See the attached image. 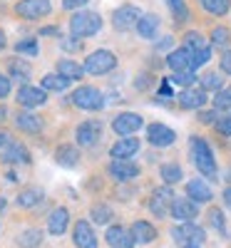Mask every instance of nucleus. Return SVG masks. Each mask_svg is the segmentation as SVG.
<instances>
[{"mask_svg": "<svg viewBox=\"0 0 231 248\" xmlns=\"http://www.w3.org/2000/svg\"><path fill=\"white\" fill-rule=\"evenodd\" d=\"M214 107L219 109V112H231V87H224V90H219L216 92V97H214Z\"/></svg>", "mask_w": 231, "mask_h": 248, "instance_id": "nucleus-32", "label": "nucleus"}, {"mask_svg": "<svg viewBox=\"0 0 231 248\" xmlns=\"http://www.w3.org/2000/svg\"><path fill=\"white\" fill-rule=\"evenodd\" d=\"M52 10L50 0H20L15 5V13L25 20H37V17H45Z\"/></svg>", "mask_w": 231, "mask_h": 248, "instance_id": "nucleus-5", "label": "nucleus"}, {"mask_svg": "<svg viewBox=\"0 0 231 248\" xmlns=\"http://www.w3.org/2000/svg\"><path fill=\"white\" fill-rule=\"evenodd\" d=\"M57 75L67 77V79H80L82 75H85V67L75 60H60L57 62Z\"/></svg>", "mask_w": 231, "mask_h": 248, "instance_id": "nucleus-25", "label": "nucleus"}, {"mask_svg": "<svg viewBox=\"0 0 231 248\" xmlns=\"http://www.w3.org/2000/svg\"><path fill=\"white\" fill-rule=\"evenodd\" d=\"M102 134V124L90 119V122H82L80 127H77V141H80V147H92V144L99 139Z\"/></svg>", "mask_w": 231, "mask_h": 248, "instance_id": "nucleus-16", "label": "nucleus"}, {"mask_svg": "<svg viewBox=\"0 0 231 248\" xmlns=\"http://www.w3.org/2000/svg\"><path fill=\"white\" fill-rule=\"evenodd\" d=\"M142 117L139 114H134V112H122V114H117L115 119H112V129L119 134V137H130V134H134V132H139L142 129Z\"/></svg>", "mask_w": 231, "mask_h": 248, "instance_id": "nucleus-8", "label": "nucleus"}, {"mask_svg": "<svg viewBox=\"0 0 231 248\" xmlns=\"http://www.w3.org/2000/svg\"><path fill=\"white\" fill-rule=\"evenodd\" d=\"M10 94V79L5 75H0V99Z\"/></svg>", "mask_w": 231, "mask_h": 248, "instance_id": "nucleus-44", "label": "nucleus"}, {"mask_svg": "<svg viewBox=\"0 0 231 248\" xmlns=\"http://www.w3.org/2000/svg\"><path fill=\"white\" fill-rule=\"evenodd\" d=\"M3 119H5V107L0 105V122H3Z\"/></svg>", "mask_w": 231, "mask_h": 248, "instance_id": "nucleus-52", "label": "nucleus"}, {"mask_svg": "<svg viewBox=\"0 0 231 248\" xmlns=\"http://www.w3.org/2000/svg\"><path fill=\"white\" fill-rule=\"evenodd\" d=\"M15 52H17V55H37V43H35V37L17 43V45H15Z\"/></svg>", "mask_w": 231, "mask_h": 248, "instance_id": "nucleus-40", "label": "nucleus"}, {"mask_svg": "<svg viewBox=\"0 0 231 248\" xmlns=\"http://www.w3.org/2000/svg\"><path fill=\"white\" fill-rule=\"evenodd\" d=\"M55 159H57L60 167L72 169V167L80 164V152L75 147H70V144H62V147H57V152H55Z\"/></svg>", "mask_w": 231, "mask_h": 248, "instance_id": "nucleus-23", "label": "nucleus"}, {"mask_svg": "<svg viewBox=\"0 0 231 248\" xmlns=\"http://www.w3.org/2000/svg\"><path fill=\"white\" fill-rule=\"evenodd\" d=\"M15 124L23 132H40V127H43V124H40V117H35L30 112H20L17 119H15Z\"/></svg>", "mask_w": 231, "mask_h": 248, "instance_id": "nucleus-29", "label": "nucleus"}, {"mask_svg": "<svg viewBox=\"0 0 231 248\" xmlns=\"http://www.w3.org/2000/svg\"><path fill=\"white\" fill-rule=\"evenodd\" d=\"M57 32V28H43L40 30V35H55Z\"/></svg>", "mask_w": 231, "mask_h": 248, "instance_id": "nucleus-49", "label": "nucleus"}, {"mask_svg": "<svg viewBox=\"0 0 231 248\" xmlns=\"http://www.w3.org/2000/svg\"><path fill=\"white\" fill-rule=\"evenodd\" d=\"M186 196L197 201V203H206V201H212L214 194H212V186H209L204 179H192L186 184Z\"/></svg>", "mask_w": 231, "mask_h": 248, "instance_id": "nucleus-18", "label": "nucleus"}, {"mask_svg": "<svg viewBox=\"0 0 231 248\" xmlns=\"http://www.w3.org/2000/svg\"><path fill=\"white\" fill-rule=\"evenodd\" d=\"M216 129L221 132V134H226V137H231V112L229 114H224L219 122H216Z\"/></svg>", "mask_w": 231, "mask_h": 248, "instance_id": "nucleus-42", "label": "nucleus"}, {"mask_svg": "<svg viewBox=\"0 0 231 248\" xmlns=\"http://www.w3.org/2000/svg\"><path fill=\"white\" fill-rule=\"evenodd\" d=\"M40 241H43V233H40L37 229H28L23 236H20V246H23V248H33V246H37Z\"/></svg>", "mask_w": 231, "mask_h": 248, "instance_id": "nucleus-35", "label": "nucleus"}, {"mask_svg": "<svg viewBox=\"0 0 231 248\" xmlns=\"http://www.w3.org/2000/svg\"><path fill=\"white\" fill-rule=\"evenodd\" d=\"M182 176H184V174H182L179 164H164V167H162V179H164L166 184H177Z\"/></svg>", "mask_w": 231, "mask_h": 248, "instance_id": "nucleus-33", "label": "nucleus"}, {"mask_svg": "<svg viewBox=\"0 0 231 248\" xmlns=\"http://www.w3.org/2000/svg\"><path fill=\"white\" fill-rule=\"evenodd\" d=\"M214 117H216L214 112H201V114H199V119H201L204 124H212V122H214Z\"/></svg>", "mask_w": 231, "mask_h": 248, "instance_id": "nucleus-47", "label": "nucleus"}, {"mask_svg": "<svg viewBox=\"0 0 231 248\" xmlns=\"http://www.w3.org/2000/svg\"><path fill=\"white\" fill-rule=\"evenodd\" d=\"M194 79H197V75H194V72H184V75H174V77H172L174 85H182V87L194 85Z\"/></svg>", "mask_w": 231, "mask_h": 248, "instance_id": "nucleus-41", "label": "nucleus"}, {"mask_svg": "<svg viewBox=\"0 0 231 248\" xmlns=\"http://www.w3.org/2000/svg\"><path fill=\"white\" fill-rule=\"evenodd\" d=\"M172 236L177 243H184V246L204 243V229H199L197 223H179L177 229H172Z\"/></svg>", "mask_w": 231, "mask_h": 248, "instance_id": "nucleus-7", "label": "nucleus"}, {"mask_svg": "<svg viewBox=\"0 0 231 248\" xmlns=\"http://www.w3.org/2000/svg\"><path fill=\"white\" fill-rule=\"evenodd\" d=\"M224 203L231 209V189H226V191H224Z\"/></svg>", "mask_w": 231, "mask_h": 248, "instance_id": "nucleus-48", "label": "nucleus"}, {"mask_svg": "<svg viewBox=\"0 0 231 248\" xmlns=\"http://www.w3.org/2000/svg\"><path fill=\"white\" fill-rule=\"evenodd\" d=\"M137 152H139V139H134V137H122L119 141L112 144V149H110V154L115 159H130Z\"/></svg>", "mask_w": 231, "mask_h": 248, "instance_id": "nucleus-19", "label": "nucleus"}, {"mask_svg": "<svg viewBox=\"0 0 231 248\" xmlns=\"http://www.w3.org/2000/svg\"><path fill=\"white\" fill-rule=\"evenodd\" d=\"M172 216L182 223H192L194 216H199V209H197V201H192L189 196H179L174 199L172 203Z\"/></svg>", "mask_w": 231, "mask_h": 248, "instance_id": "nucleus-12", "label": "nucleus"}, {"mask_svg": "<svg viewBox=\"0 0 231 248\" xmlns=\"http://www.w3.org/2000/svg\"><path fill=\"white\" fill-rule=\"evenodd\" d=\"M48 99V92L40 90V87H33V85H23L17 90V102L23 107H37L43 105V102Z\"/></svg>", "mask_w": 231, "mask_h": 248, "instance_id": "nucleus-17", "label": "nucleus"}, {"mask_svg": "<svg viewBox=\"0 0 231 248\" xmlns=\"http://www.w3.org/2000/svg\"><path fill=\"white\" fill-rule=\"evenodd\" d=\"M221 85H224V77H219L216 72H209L201 77V90H216L219 92V90H224Z\"/></svg>", "mask_w": 231, "mask_h": 248, "instance_id": "nucleus-34", "label": "nucleus"}, {"mask_svg": "<svg viewBox=\"0 0 231 248\" xmlns=\"http://www.w3.org/2000/svg\"><path fill=\"white\" fill-rule=\"evenodd\" d=\"M166 65L174 70V75H184V72H194V70H197L194 55L189 52L186 47H179V50L169 52V57H166Z\"/></svg>", "mask_w": 231, "mask_h": 248, "instance_id": "nucleus-6", "label": "nucleus"}, {"mask_svg": "<svg viewBox=\"0 0 231 248\" xmlns=\"http://www.w3.org/2000/svg\"><path fill=\"white\" fill-rule=\"evenodd\" d=\"M67 223H70V214H67V209H55V211L50 214L48 229H50L52 236H62V233H65V229H67Z\"/></svg>", "mask_w": 231, "mask_h": 248, "instance_id": "nucleus-21", "label": "nucleus"}, {"mask_svg": "<svg viewBox=\"0 0 231 248\" xmlns=\"http://www.w3.org/2000/svg\"><path fill=\"white\" fill-rule=\"evenodd\" d=\"M87 5V0H62V8L65 10H75V8H82Z\"/></svg>", "mask_w": 231, "mask_h": 248, "instance_id": "nucleus-45", "label": "nucleus"}, {"mask_svg": "<svg viewBox=\"0 0 231 248\" xmlns=\"http://www.w3.org/2000/svg\"><path fill=\"white\" fill-rule=\"evenodd\" d=\"M229 40H231V32H229L226 28H214V30H212V43H214V45L224 47V45H229Z\"/></svg>", "mask_w": 231, "mask_h": 248, "instance_id": "nucleus-39", "label": "nucleus"}, {"mask_svg": "<svg viewBox=\"0 0 231 248\" xmlns=\"http://www.w3.org/2000/svg\"><path fill=\"white\" fill-rule=\"evenodd\" d=\"M5 137H8V134H0V144H5Z\"/></svg>", "mask_w": 231, "mask_h": 248, "instance_id": "nucleus-54", "label": "nucleus"}, {"mask_svg": "<svg viewBox=\"0 0 231 248\" xmlns=\"http://www.w3.org/2000/svg\"><path fill=\"white\" fill-rule=\"evenodd\" d=\"M67 85H70V79L62 77V75H45L43 77V90L45 92H62V90H67Z\"/></svg>", "mask_w": 231, "mask_h": 248, "instance_id": "nucleus-27", "label": "nucleus"}, {"mask_svg": "<svg viewBox=\"0 0 231 248\" xmlns=\"http://www.w3.org/2000/svg\"><path fill=\"white\" fill-rule=\"evenodd\" d=\"M3 209H5V199H3V196H0V211H3Z\"/></svg>", "mask_w": 231, "mask_h": 248, "instance_id": "nucleus-53", "label": "nucleus"}, {"mask_svg": "<svg viewBox=\"0 0 231 248\" xmlns=\"http://www.w3.org/2000/svg\"><path fill=\"white\" fill-rule=\"evenodd\" d=\"M162 94H164V97H169V94H172V92H169V85H166V82H162Z\"/></svg>", "mask_w": 231, "mask_h": 248, "instance_id": "nucleus-50", "label": "nucleus"}, {"mask_svg": "<svg viewBox=\"0 0 231 248\" xmlns=\"http://www.w3.org/2000/svg\"><path fill=\"white\" fill-rule=\"evenodd\" d=\"M192 159H194V167L199 169V174L209 176V179H219L216 174V161H214V154H212V147L201 139V137H192Z\"/></svg>", "mask_w": 231, "mask_h": 248, "instance_id": "nucleus-1", "label": "nucleus"}, {"mask_svg": "<svg viewBox=\"0 0 231 248\" xmlns=\"http://www.w3.org/2000/svg\"><path fill=\"white\" fill-rule=\"evenodd\" d=\"M204 10H209L212 15H224L231 8V0H201Z\"/></svg>", "mask_w": 231, "mask_h": 248, "instance_id": "nucleus-31", "label": "nucleus"}, {"mask_svg": "<svg viewBox=\"0 0 231 248\" xmlns=\"http://www.w3.org/2000/svg\"><path fill=\"white\" fill-rule=\"evenodd\" d=\"M157 30H159V17H157L154 13L142 15L139 25H137V32H139L142 37H147V40H152V37L157 35Z\"/></svg>", "mask_w": 231, "mask_h": 248, "instance_id": "nucleus-24", "label": "nucleus"}, {"mask_svg": "<svg viewBox=\"0 0 231 248\" xmlns=\"http://www.w3.org/2000/svg\"><path fill=\"white\" fill-rule=\"evenodd\" d=\"M184 47L192 52V55H199V52H206V50H209L206 40H204L199 32H186V37H184Z\"/></svg>", "mask_w": 231, "mask_h": 248, "instance_id": "nucleus-26", "label": "nucleus"}, {"mask_svg": "<svg viewBox=\"0 0 231 248\" xmlns=\"http://www.w3.org/2000/svg\"><path fill=\"white\" fill-rule=\"evenodd\" d=\"M104 238H107V243L112 248H132L137 241L132 236V231H127L124 226H110L107 233H104Z\"/></svg>", "mask_w": 231, "mask_h": 248, "instance_id": "nucleus-13", "label": "nucleus"}, {"mask_svg": "<svg viewBox=\"0 0 231 248\" xmlns=\"http://www.w3.org/2000/svg\"><path fill=\"white\" fill-rule=\"evenodd\" d=\"M132 236H134V241L137 243H152L154 238H157V229L149 223V221H137V223H132Z\"/></svg>", "mask_w": 231, "mask_h": 248, "instance_id": "nucleus-22", "label": "nucleus"}, {"mask_svg": "<svg viewBox=\"0 0 231 248\" xmlns=\"http://www.w3.org/2000/svg\"><path fill=\"white\" fill-rule=\"evenodd\" d=\"M3 159L5 161H10V164H15V161H30V154H28V149L25 147H20V144H8L5 147V152H3Z\"/></svg>", "mask_w": 231, "mask_h": 248, "instance_id": "nucleus-28", "label": "nucleus"}, {"mask_svg": "<svg viewBox=\"0 0 231 248\" xmlns=\"http://www.w3.org/2000/svg\"><path fill=\"white\" fill-rule=\"evenodd\" d=\"M115 65H117V57L110 50H97V52H92L87 57L85 72H90V75H107L110 70H115Z\"/></svg>", "mask_w": 231, "mask_h": 248, "instance_id": "nucleus-3", "label": "nucleus"}, {"mask_svg": "<svg viewBox=\"0 0 231 248\" xmlns=\"http://www.w3.org/2000/svg\"><path fill=\"white\" fill-rule=\"evenodd\" d=\"M102 28V17L97 13H90V10H80L70 17V32L72 37H90V35H97Z\"/></svg>", "mask_w": 231, "mask_h": 248, "instance_id": "nucleus-2", "label": "nucleus"}, {"mask_svg": "<svg viewBox=\"0 0 231 248\" xmlns=\"http://www.w3.org/2000/svg\"><path fill=\"white\" fill-rule=\"evenodd\" d=\"M172 203H174V194H172L169 186H164V189H157V191L152 194V199H149V209H152L154 216L164 218L166 214H172Z\"/></svg>", "mask_w": 231, "mask_h": 248, "instance_id": "nucleus-9", "label": "nucleus"}, {"mask_svg": "<svg viewBox=\"0 0 231 248\" xmlns=\"http://www.w3.org/2000/svg\"><path fill=\"white\" fill-rule=\"evenodd\" d=\"M112 218L110 206H92V221L95 223H107Z\"/></svg>", "mask_w": 231, "mask_h": 248, "instance_id": "nucleus-38", "label": "nucleus"}, {"mask_svg": "<svg viewBox=\"0 0 231 248\" xmlns=\"http://www.w3.org/2000/svg\"><path fill=\"white\" fill-rule=\"evenodd\" d=\"M139 20H142V13H139V8H134V5H122V8L115 10V15H112V23H115L117 30H132V28L139 25Z\"/></svg>", "mask_w": 231, "mask_h": 248, "instance_id": "nucleus-11", "label": "nucleus"}, {"mask_svg": "<svg viewBox=\"0 0 231 248\" xmlns=\"http://www.w3.org/2000/svg\"><path fill=\"white\" fill-rule=\"evenodd\" d=\"M209 221H212V223L216 226L219 231H224V229H226V226H224V218H221V211H219V209H212V211H209Z\"/></svg>", "mask_w": 231, "mask_h": 248, "instance_id": "nucleus-43", "label": "nucleus"}, {"mask_svg": "<svg viewBox=\"0 0 231 248\" xmlns=\"http://www.w3.org/2000/svg\"><path fill=\"white\" fill-rule=\"evenodd\" d=\"M184 248H199V246H184Z\"/></svg>", "mask_w": 231, "mask_h": 248, "instance_id": "nucleus-55", "label": "nucleus"}, {"mask_svg": "<svg viewBox=\"0 0 231 248\" xmlns=\"http://www.w3.org/2000/svg\"><path fill=\"white\" fill-rule=\"evenodd\" d=\"M5 47V35H3V30H0V50Z\"/></svg>", "mask_w": 231, "mask_h": 248, "instance_id": "nucleus-51", "label": "nucleus"}, {"mask_svg": "<svg viewBox=\"0 0 231 248\" xmlns=\"http://www.w3.org/2000/svg\"><path fill=\"white\" fill-rule=\"evenodd\" d=\"M72 241L77 248H97V236L92 231V226L87 221H77L75 223V231H72Z\"/></svg>", "mask_w": 231, "mask_h": 248, "instance_id": "nucleus-14", "label": "nucleus"}, {"mask_svg": "<svg viewBox=\"0 0 231 248\" xmlns=\"http://www.w3.org/2000/svg\"><path fill=\"white\" fill-rule=\"evenodd\" d=\"M179 105L184 109H201L206 105V90H184L179 92Z\"/></svg>", "mask_w": 231, "mask_h": 248, "instance_id": "nucleus-20", "label": "nucleus"}, {"mask_svg": "<svg viewBox=\"0 0 231 248\" xmlns=\"http://www.w3.org/2000/svg\"><path fill=\"white\" fill-rule=\"evenodd\" d=\"M10 72H13V77H17V79H28V75H30V65H28V62L15 60V62H10Z\"/></svg>", "mask_w": 231, "mask_h": 248, "instance_id": "nucleus-37", "label": "nucleus"}, {"mask_svg": "<svg viewBox=\"0 0 231 248\" xmlns=\"http://www.w3.org/2000/svg\"><path fill=\"white\" fill-rule=\"evenodd\" d=\"M147 139H149L152 147H169V144H174V139H177V132L172 127H166V124L154 122V124L147 127Z\"/></svg>", "mask_w": 231, "mask_h": 248, "instance_id": "nucleus-10", "label": "nucleus"}, {"mask_svg": "<svg viewBox=\"0 0 231 248\" xmlns=\"http://www.w3.org/2000/svg\"><path fill=\"white\" fill-rule=\"evenodd\" d=\"M110 174L117 179V181H132L137 174H139V167L130 159H115L110 164Z\"/></svg>", "mask_w": 231, "mask_h": 248, "instance_id": "nucleus-15", "label": "nucleus"}, {"mask_svg": "<svg viewBox=\"0 0 231 248\" xmlns=\"http://www.w3.org/2000/svg\"><path fill=\"white\" fill-rule=\"evenodd\" d=\"M72 102H75V107L80 109H87V112H97L102 109L104 105V97L97 87H80L75 94H72Z\"/></svg>", "mask_w": 231, "mask_h": 248, "instance_id": "nucleus-4", "label": "nucleus"}, {"mask_svg": "<svg viewBox=\"0 0 231 248\" xmlns=\"http://www.w3.org/2000/svg\"><path fill=\"white\" fill-rule=\"evenodd\" d=\"M43 201V194H40L37 189H23L17 196V206H23V209H30V206L40 203Z\"/></svg>", "mask_w": 231, "mask_h": 248, "instance_id": "nucleus-30", "label": "nucleus"}, {"mask_svg": "<svg viewBox=\"0 0 231 248\" xmlns=\"http://www.w3.org/2000/svg\"><path fill=\"white\" fill-rule=\"evenodd\" d=\"M221 70H224L226 75H231V52H224V55H221Z\"/></svg>", "mask_w": 231, "mask_h": 248, "instance_id": "nucleus-46", "label": "nucleus"}, {"mask_svg": "<svg viewBox=\"0 0 231 248\" xmlns=\"http://www.w3.org/2000/svg\"><path fill=\"white\" fill-rule=\"evenodd\" d=\"M166 5H169V10H172V15L177 20H186L189 17V8H186L184 0H166Z\"/></svg>", "mask_w": 231, "mask_h": 248, "instance_id": "nucleus-36", "label": "nucleus"}]
</instances>
